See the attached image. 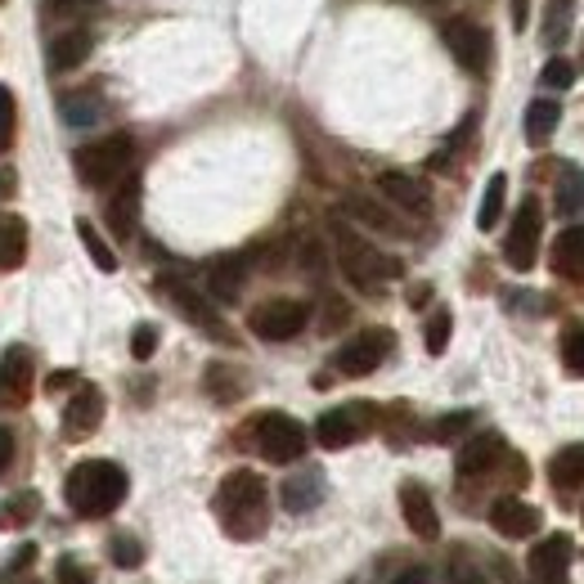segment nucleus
Returning <instances> with one entry per match:
<instances>
[{
    "mask_svg": "<svg viewBox=\"0 0 584 584\" xmlns=\"http://www.w3.org/2000/svg\"><path fill=\"white\" fill-rule=\"evenodd\" d=\"M562 364H567L575 378H584V328L567 333V342H562Z\"/></svg>",
    "mask_w": 584,
    "mask_h": 584,
    "instance_id": "obj_35",
    "label": "nucleus"
},
{
    "mask_svg": "<svg viewBox=\"0 0 584 584\" xmlns=\"http://www.w3.org/2000/svg\"><path fill=\"white\" fill-rule=\"evenodd\" d=\"M513 27H518V32L531 27V0H513Z\"/></svg>",
    "mask_w": 584,
    "mask_h": 584,
    "instance_id": "obj_44",
    "label": "nucleus"
},
{
    "mask_svg": "<svg viewBox=\"0 0 584 584\" xmlns=\"http://www.w3.org/2000/svg\"><path fill=\"white\" fill-rule=\"evenodd\" d=\"M400 513H405V526H410L418 539H436V535H441V513H436L431 495H427L418 482H405V486H400Z\"/></svg>",
    "mask_w": 584,
    "mask_h": 584,
    "instance_id": "obj_16",
    "label": "nucleus"
},
{
    "mask_svg": "<svg viewBox=\"0 0 584 584\" xmlns=\"http://www.w3.org/2000/svg\"><path fill=\"white\" fill-rule=\"evenodd\" d=\"M32 558H36V549H32V544H23V549H19V558L10 562V571H23V567H27Z\"/></svg>",
    "mask_w": 584,
    "mask_h": 584,
    "instance_id": "obj_46",
    "label": "nucleus"
},
{
    "mask_svg": "<svg viewBox=\"0 0 584 584\" xmlns=\"http://www.w3.org/2000/svg\"><path fill=\"white\" fill-rule=\"evenodd\" d=\"M553 270L567 279H584V226H571L553 243Z\"/></svg>",
    "mask_w": 584,
    "mask_h": 584,
    "instance_id": "obj_23",
    "label": "nucleus"
},
{
    "mask_svg": "<svg viewBox=\"0 0 584 584\" xmlns=\"http://www.w3.org/2000/svg\"><path fill=\"white\" fill-rule=\"evenodd\" d=\"M108 553H113V562H118V567H139V562H144L139 539H131V535H118L113 544H108Z\"/></svg>",
    "mask_w": 584,
    "mask_h": 584,
    "instance_id": "obj_36",
    "label": "nucleus"
},
{
    "mask_svg": "<svg viewBox=\"0 0 584 584\" xmlns=\"http://www.w3.org/2000/svg\"><path fill=\"white\" fill-rule=\"evenodd\" d=\"M158 292H162V297L180 311V315H185L194 328H203V333H211V338H230L226 333V324H221V315H216V306H207V297H203V292L194 288V283H185V279H171V275H162L158 279Z\"/></svg>",
    "mask_w": 584,
    "mask_h": 584,
    "instance_id": "obj_8",
    "label": "nucleus"
},
{
    "mask_svg": "<svg viewBox=\"0 0 584 584\" xmlns=\"http://www.w3.org/2000/svg\"><path fill=\"white\" fill-rule=\"evenodd\" d=\"M10 139H14V90L0 86V154L10 149Z\"/></svg>",
    "mask_w": 584,
    "mask_h": 584,
    "instance_id": "obj_37",
    "label": "nucleus"
},
{
    "mask_svg": "<svg viewBox=\"0 0 584 584\" xmlns=\"http://www.w3.org/2000/svg\"><path fill=\"white\" fill-rule=\"evenodd\" d=\"M508 454L503 446V436L499 431H482V436H472V441L459 450V477H486V472H495V463Z\"/></svg>",
    "mask_w": 584,
    "mask_h": 584,
    "instance_id": "obj_17",
    "label": "nucleus"
},
{
    "mask_svg": "<svg viewBox=\"0 0 584 584\" xmlns=\"http://www.w3.org/2000/svg\"><path fill=\"white\" fill-rule=\"evenodd\" d=\"M46 5H50V14H59V19H77V14L95 10L99 0H46Z\"/></svg>",
    "mask_w": 584,
    "mask_h": 584,
    "instance_id": "obj_42",
    "label": "nucleus"
},
{
    "mask_svg": "<svg viewBox=\"0 0 584 584\" xmlns=\"http://www.w3.org/2000/svg\"><path fill=\"white\" fill-rule=\"evenodd\" d=\"M54 584H95V580H90V571H86V567H77L72 558H63V562H59V571H54Z\"/></svg>",
    "mask_w": 584,
    "mask_h": 584,
    "instance_id": "obj_41",
    "label": "nucleus"
},
{
    "mask_svg": "<svg viewBox=\"0 0 584 584\" xmlns=\"http://www.w3.org/2000/svg\"><path fill=\"white\" fill-rule=\"evenodd\" d=\"M19 185V180H14V171L5 167V171H0V198H10V190Z\"/></svg>",
    "mask_w": 584,
    "mask_h": 584,
    "instance_id": "obj_47",
    "label": "nucleus"
},
{
    "mask_svg": "<svg viewBox=\"0 0 584 584\" xmlns=\"http://www.w3.org/2000/svg\"><path fill=\"white\" fill-rule=\"evenodd\" d=\"M77 239H82V247L90 252V261H95V266H99L104 275H113V270H118V252H113V247L104 243V234H99V230H95V226L86 221V216H82V221H77Z\"/></svg>",
    "mask_w": 584,
    "mask_h": 584,
    "instance_id": "obj_29",
    "label": "nucleus"
},
{
    "mask_svg": "<svg viewBox=\"0 0 584 584\" xmlns=\"http://www.w3.org/2000/svg\"><path fill=\"white\" fill-rule=\"evenodd\" d=\"M32 400V355L27 346H10L0 355V410H23Z\"/></svg>",
    "mask_w": 584,
    "mask_h": 584,
    "instance_id": "obj_13",
    "label": "nucleus"
},
{
    "mask_svg": "<svg viewBox=\"0 0 584 584\" xmlns=\"http://www.w3.org/2000/svg\"><path fill=\"white\" fill-rule=\"evenodd\" d=\"M490 526L503 535V539H531L539 531V508H531L526 499H513L503 495L490 503Z\"/></svg>",
    "mask_w": 584,
    "mask_h": 584,
    "instance_id": "obj_15",
    "label": "nucleus"
},
{
    "mask_svg": "<svg viewBox=\"0 0 584 584\" xmlns=\"http://www.w3.org/2000/svg\"><path fill=\"white\" fill-rule=\"evenodd\" d=\"M306 319H311V306H306V302L275 297V302H261L257 311H252L247 328H252V333H257L261 342H288V338L302 333Z\"/></svg>",
    "mask_w": 584,
    "mask_h": 584,
    "instance_id": "obj_6",
    "label": "nucleus"
},
{
    "mask_svg": "<svg viewBox=\"0 0 584 584\" xmlns=\"http://www.w3.org/2000/svg\"><path fill=\"white\" fill-rule=\"evenodd\" d=\"M549 477H553L558 490H575V486H584V446H567V450H558L553 463H549Z\"/></svg>",
    "mask_w": 584,
    "mask_h": 584,
    "instance_id": "obj_26",
    "label": "nucleus"
},
{
    "mask_svg": "<svg viewBox=\"0 0 584 584\" xmlns=\"http://www.w3.org/2000/svg\"><path fill=\"white\" fill-rule=\"evenodd\" d=\"M467 423H472V410H459V414H446L441 423H436V431H431V436H436V441H454V436H459V431H463Z\"/></svg>",
    "mask_w": 584,
    "mask_h": 584,
    "instance_id": "obj_40",
    "label": "nucleus"
},
{
    "mask_svg": "<svg viewBox=\"0 0 584 584\" xmlns=\"http://www.w3.org/2000/svg\"><path fill=\"white\" fill-rule=\"evenodd\" d=\"M539 230H544V211L535 198H526L513 216V230H508V243H503V257L513 270H531L535 257H539Z\"/></svg>",
    "mask_w": 584,
    "mask_h": 584,
    "instance_id": "obj_10",
    "label": "nucleus"
},
{
    "mask_svg": "<svg viewBox=\"0 0 584 584\" xmlns=\"http://www.w3.org/2000/svg\"><path fill=\"white\" fill-rule=\"evenodd\" d=\"M446 584H490V580H486L482 567H472L467 558H450V575H446Z\"/></svg>",
    "mask_w": 584,
    "mask_h": 584,
    "instance_id": "obj_38",
    "label": "nucleus"
},
{
    "mask_svg": "<svg viewBox=\"0 0 584 584\" xmlns=\"http://www.w3.org/2000/svg\"><path fill=\"white\" fill-rule=\"evenodd\" d=\"M333 247H338L342 275H346L355 288H364V292H378L387 279H400V261L387 257L382 247H374L364 234H355V230L342 221V216H333Z\"/></svg>",
    "mask_w": 584,
    "mask_h": 584,
    "instance_id": "obj_3",
    "label": "nucleus"
},
{
    "mask_svg": "<svg viewBox=\"0 0 584 584\" xmlns=\"http://www.w3.org/2000/svg\"><path fill=\"white\" fill-rule=\"evenodd\" d=\"M558 118H562L558 99H531V108H526V139L531 144H544V139L558 131Z\"/></svg>",
    "mask_w": 584,
    "mask_h": 584,
    "instance_id": "obj_27",
    "label": "nucleus"
},
{
    "mask_svg": "<svg viewBox=\"0 0 584 584\" xmlns=\"http://www.w3.org/2000/svg\"><path fill=\"white\" fill-rule=\"evenodd\" d=\"M396 584H431V575L423 567H410L405 575H396Z\"/></svg>",
    "mask_w": 584,
    "mask_h": 584,
    "instance_id": "obj_45",
    "label": "nucleus"
},
{
    "mask_svg": "<svg viewBox=\"0 0 584 584\" xmlns=\"http://www.w3.org/2000/svg\"><path fill=\"white\" fill-rule=\"evenodd\" d=\"M391 333L387 328H364L360 338H351L338 355H333V364H338V374H346V378H369L378 364L387 360V351H391Z\"/></svg>",
    "mask_w": 584,
    "mask_h": 584,
    "instance_id": "obj_9",
    "label": "nucleus"
},
{
    "mask_svg": "<svg viewBox=\"0 0 584 584\" xmlns=\"http://www.w3.org/2000/svg\"><path fill=\"white\" fill-rule=\"evenodd\" d=\"M247 283V257L243 252H230V257H216L207 266V292L216 302H234Z\"/></svg>",
    "mask_w": 584,
    "mask_h": 584,
    "instance_id": "obj_18",
    "label": "nucleus"
},
{
    "mask_svg": "<svg viewBox=\"0 0 584 584\" xmlns=\"http://www.w3.org/2000/svg\"><path fill=\"white\" fill-rule=\"evenodd\" d=\"M27 261V221L14 211H0V270H19Z\"/></svg>",
    "mask_w": 584,
    "mask_h": 584,
    "instance_id": "obj_22",
    "label": "nucleus"
},
{
    "mask_svg": "<svg viewBox=\"0 0 584 584\" xmlns=\"http://www.w3.org/2000/svg\"><path fill=\"white\" fill-rule=\"evenodd\" d=\"M154 351H158V328L154 324H139L135 333H131V355L135 360H149Z\"/></svg>",
    "mask_w": 584,
    "mask_h": 584,
    "instance_id": "obj_39",
    "label": "nucleus"
},
{
    "mask_svg": "<svg viewBox=\"0 0 584 584\" xmlns=\"http://www.w3.org/2000/svg\"><path fill=\"white\" fill-rule=\"evenodd\" d=\"M135 216H139V180L135 175H122V190L108 203V226H113L118 239H131L135 234Z\"/></svg>",
    "mask_w": 584,
    "mask_h": 584,
    "instance_id": "obj_20",
    "label": "nucleus"
},
{
    "mask_svg": "<svg viewBox=\"0 0 584 584\" xmlns=\"http://www.w3.org/2000/svg\"><path fill=\"white\" fill-rule=\"evenodd\" d=\"M324 499V477L319 472H302V477H288L283 482V508L288 513H306Z\"/></svg>",
    "mask_w": 584,
    "mask_h": 584,
    "instance_id": "obj_24",
    "label": "nucleus"
},
{
    "mask_svg": "<svg viewBox=\"0 0 584 584\" xmlns=\"http://www.w3.org/2000/svg\"><path fill=\"white\" fill-rule=\"evenodd\" d=\"M10 463H14V431L0 427V477L10 472Z\"/></svg>",
    "mask_w": 584,
    "mask_h": 584,
    "instance_id": "obj_43",
    "label": "nucleus"
},
{
    "mask_svg": "<svg viewBox=\"0 0 584 584\" xmlns=\"http://www.w3.org/2000/svg\"><path fill=\"white\" fill-rule=\"evenodd\" d=\"M104 423V391L99 387H77V396L68 400L63 410V436L68 441H86V436H95Z\"/></svg>",
    "mask_w": 584,
    "mask_h": 584,
    "instance_id": "obj_14",
    "label": "nucleus"
},
{
    "mask_svg": "<svg viewBox=\"0 0 584 584\" xmlns=\"http://www.w3.org/2000/svg\"><path fill=\"white\" fill-rule=\"evenodd\" d=\"M90 46H95V36H90L86 27H68V32H59L54 41H50V68H54V72H68V68L86 63Z\"/></svg>",
    "mask_w": 584,
    "mask_h": 584,
    "instance_id": "obj_21",
    "label": "nucleus"
},
{
    "mask_svg": "<svg viewBox=\"0 0 584 584\" xmlns=\"http://www.w3.org/2000/svg\"><path fill=\"white\" fill-rule=\"evenodd\" d=\"M369 431H374V410H369V405H338V410L319 414L315 441H319L324 450H346V446L364 441Z\"/></svg>",
    "mask_w": 584,
    "mask_h": 584,
    "instance_id": "obj_7",
    "label": "nucleus"
},
{
    "mask_svg": "<svg viewBox=\"0 0 584 584\" xmlns=\"http://www.w3.org/2000/svg\"><path fill=\"white\" fill-rule=\"evenodd\" d=\"M503 198H508V175L495 171V175L486 180V198H482V211H477V226H482V230H495V221L503 216Z\"/></svg>",
    "mask_w": 584,
    "mask_h": 584,
    "instance_id": "obj_30",
    "label": "nucleus"
},
{
    "mask_svg": "<svg viewBox=\"0 0 584 584\" xmlns=\"http://www.w3.org/2000/svg\"><path fill=\"white\" fill-rule=\"evenodd\" d=\"M131 158H135L131 135H104V139H90V144H82V149L72 154V162H77V175L86 180V185H95V190L122 180L131 171Z\"/></svg>",
    "mask_w": 584,
    "mask_h": 584,
    "instance_id": "obj_4",
    "label": "nucleus"
},
{
    "mask_svg": "<svg viewBox=\"0 0 584 584\" xmlns=\"http://www.w3.org/2000/svg\"><path fill=\"white\" fill-rule=\"evenodd\" d=\"M72 382H77V374H50V391H59V387H72Z\"/></svg>",
    "mask_w": 584,
    "mask_h": 584,
    "instance_id": "obj_48",
    "label": "nucleus"
},
{
    "mask_svg": "<svg viewBox=\"0 0 584 584\" xmlns=\"http://www.w3.org/2000/svg\"><path fill=\"white\" fill-rule=\"evenodd\" d=\"M378 194H382L387 203H396L400 211H414V216L427 211L423 180H414V175H405V171H382V175H378Z\"/></svg>",
    "mask_w": 584,
    "mask_h": 584,
    "instance_id": "obj_19",
    "label": "nucleus"
},
{
    "mask_svg": "<svg viewBox=\"0 0 584 584\" xmlns=\"http://www.w3.org/2000/svg\"><path fill=\"white\" fill-rule=\"evenodd\" d=\"M450 333H454V315H450L446 306L431 311V319H427V351H431V355H446Z\"/></svg>",
    "mask_w": 584,
    "mask_h": 584,
    "instance_id": "obj_33",
    "label": "nucleus"
},
{
    "mask_svg": "<svg viewBox=\"0 0 584 584\" xmlns=\"http://www.w3.org/2000/svg\"><path fill=\"white\" fill-rule=\"evenodd\" d=\"M558 211L562 216L584 211V171L580 167H567L562 180H558Z\"/></svg>",
    "mask_w": 584,
    "mask_h": 584,
    "instance_id": "obj_31",
    "label": "nucleus"
},
{
    "mask_svg": "<svg viewBox=\"0 0 584 584\" xmlns=\"http://www.w3.org/2000/svg\"><path fill=\"white\" fill-rule=\"evenodd\" d=\"M95 118H99V99H95V95L82 90V95H68V99H63V122H68V126H90Z\"/></svg>",
    "mask_w": 584,
    "mask_h": 584,
    "instance_id": "obj_32",
    "label": "nucleus"
},
{
    "mask_svg": "<svg viewBox=\"0 0 584 584\" xmlns=\"http://www.w3.org/2000/svg\"><path fill=\"white\" fill-rule=\"evenodd\" d=\"M580 68H584V63H580Z\"/></svg>",
    "mask_w": 584,
    "mask_h": 584,
    "instance_id": "obj_49",
    "label": "nucleus"
},
{
    "mask_svg": "<svg viewBox=\"0 0 584 584\" xmlns=\"http://www.w3.org/2000/svg\"><path fill=\"white\" fill-rule=\"evenodd\" d=\"M441 36H446L450 54H454L467 72H486V63H490V32H486L482 23H472V19H450V23L441 27Z\"/></svg>",
    "mask_w": 584,
    "mask_h": 584,
    "instance_id": "obj_11",
    "label": "nucleus"
},
{
    "mask_svg": "<svg viewBox=\"0 0 584 584\" xmlns=\"http://www.w3.org/2000/svg\"><path fill=\"white\" fill-rule=\"evenodd\" d=\"M216 518H221L226 535L234 539H257L270 526V490L252 467H239L216 490Z\"/></svg>",
    "mask_w": 584,
    "mask_h": 584,
    "instance_id": "obj_1",
    "label": "nucleus"
},
{
    "mask_svg": "<svg viewBox=\"0 0 584 584\" xmlns=\"http://www.w3.org/2000/svg\"><path fill=\"white\" fill-rule=\"evenodd\" d=\"M549 90H571V82H575V63H567V59H549L544 63V77H539Z\"/></svg>",
    "mask_w": 584,
    "mask_h": 584,
    "instance_id": "obj_34",
    "label": "nucleus"
},
{
    "mask_svg": "<svg viewBox=\"0 0 584 584\" xmlns=\"http://www.w3.org/2000/svg\"><path fill=\"white\" fill-rule=\"evenodd\" d=\"M571 562H575V544L567 535H544L535 549H531V575L539 584H567L571 575Z\"/></svg>",
    "mask_w": 584,
    "mask_h": 584,
    "instance_id": "obj_12",
    "label": "nucleus"
},
{
    "mask_svg": "<svg viewBox=\"0 0 584 584\" xmlns=\"http://www.w3.org/2000/svg\"><path fill=\"white\" fill-rule=\"evenodd\" d=\"M68 508L77 518H108V513H118L122 499H126V472L113 463V459H86L68 472Z\"/></svg>",
    "mask_w": 584,
    "mask_h": 584,
    "instance_id": "obj_2",
    "label": "nucleus"
},
{
    "mask_svg": "<svg viewBox=\"0 0 584 584\" xmlns=\"http://www.w3.org/2000/svg\"><path fill=\"white\" fill-rule=\"evenodd\" d=\"M252 446H257V454L266 463H297L306 454V427L292 414L270 410L252 423Z\"/></svg>",
    "mask_w": 584,
    "mask_h": 584,
    "instance_id": "obj_5",
    "label": "nucleus"
},
{
    "mask_svg": "<svg viewBox=\"0 0 584 584\" xmlns=\"http://www.w3.org/2000/svg\"><path fill=\"white\" fill-rule=\"evenodd\" d=\"M346 216H355V221H364V226H374L378 234H396V239L405 234V226H400L387 207H378L374 198H360V194H351V198H346Z\"/></svg>",
    "mask_w": 584,
    "mask_h": 584,
    "instance_id": "obj_25",
    "label": "nucleus"
},
{
    "mask_svg": "<svg viewBox=\"0 0 584 584\" xmlns=\"http://www.w3.org/2000/svg\"><path fill=\"white\" fill-rule=\"evenodd\" d=\"M36 513H41V495H36V490L10 495L5 503H0V526H5V531H23Z\"/></svg>",
    "mask_w": 584,
    "mask_h": 584,
    "instance_id": "obj_28",
    "label": "nucleus"
}]
</instances>
